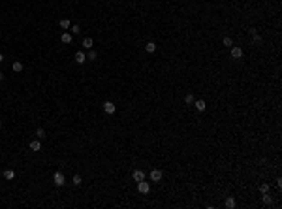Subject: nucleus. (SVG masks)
Here are the masks:
<instances>
[{"label": "nucleus", "instance_id": "obj_25", "mask_svg": "<svg viewBox=\"0 0 282 209\" xmlns=\"http://www.w3.org/2000/svg\"><path fill=\"white\" fill-rule=\"evenodd\" d=\"M269 189H271V186H269V183H263V185H260V192H262V194H263V192H269Z\"/></svg>", "mask_w": 282, "mask_h": 209}, {"label": "nucleus", "instance_id": "obj_20", "mask_svg": "<svg viewBox=\"0 0 282 209\" xmlns=\"http://www.w3.org/2000/svg\"><path fill=\"white\" fill-rule=\"evenodd\" d=\"M226 207H228V209H233V207H235V200L231 198V196L226 198Z\"/></svg>", "mask_w": 282, "mask_h": 209}, {"label": "nucleus", "instance_id": "obj_18", "mask_svg": "<svg viewBox=\"0 0 282 209\" xmlns=\"http://www.w3.org/2000/svg\"><path fill=\"white\" fill-rule=\"evenodd\" d=\"M60 29H64V30H68L70 26H72V23H70V19H60Z\"/></svg>", "mask_w": 282, "mask_h": 209}, {"label": "nucleus", "instance_id": "obj_29", "mask_svg": "<svg viewBox=\"0 0 282 209\" xmlns=\"http://www.w3.org/2000/svg\"><path fill=\"white\" fill-rule=\"evenodd\" d=\"M0 128H2V121H0Z\"/></svg>", "mask_w": 282, "mask_h": 209}, {"label": "nucleus", "instance_id": "obj_27", "mask_svg": "<svg viewBox=\"0 0 282 209\" xmlns=\"http://www.w3.org/2000/svg\"><path fill=\"white\" fill-rule=\"evenodd\" d=\"M0 62H4V55L2 53H0Z\"/></svg>", "mask_w": 282, "mask_h": 209}, {"label": "nucleus", "instance_id": "obj_6", "mask_svg": "<svg viewBox=\"0 0 282 209\" xmlns=\"http://www.w3.org/2000/svg\"><path fill=\"white\" fill-rule=\"evenodd\" d=\"M104 111L107 115H113L117 111V108H115V104H113V102H104Z\"/></svg>", "mask_w": 282, "mask_h": 209}, {"label": "nucleus", "instance_id": "obj_16", "mask_svg": "<svg viewBox=\"0 0 282 209\" xmlns=\"http://www.w3.org/2000/svg\"><path fill=\"white\" fill-rule=\"evenodd\" d=\"M4 179H6V181L15 179V171H13V170H6V171H4Z\"/></svg>", "mask_w": 282, "mask_h": 209}, {"label": "nucleus", "instance_id": "obj_13", "mask_svg": "<svg viewBox=\"0 0 282 209\" xmlns=\"http://www.w3.org/2000/svg\"><path fill=\"white\" fill-rule=\"evenodd\" d=\"M11 70H13V72H15V74L23 72V62H21V60H15V62H13V64H11Z\"/></svg>", "mask_w": 282, "mask_h": 209}, {"label": "nucleus", "instance_id": "obj_21", "mask_svg": "<svg viewBox=\"0 0 282 209\" xmlns=\"http://www.w3.org/2000/svg\"><path fill=\"white\" fill-rule=\"evenodd\" d=\"M72 183H74V186H79V185L83 183V179H81V175H74V179H72Z\"/></svg>", "mask_w": 282, "mask_h": 209}, {"label": "nucleus", "instance_id": "obj_4", "mask_svg": "<svg viewBox=\"0 0 282 209\" xmlns=\"http://www.w3.org/2000/svg\"><path fill=\"white\" fill-rule=\"evenodd\" d=\"M53 183H55L56 186H62V185L66 183V179H64V175H62L60 171H56L55 175H53Z\"/></svg>", "mask_w": 282, "mask_h": 209}, {"label": "nucleus", "instance_id": "obj_11", "mask_svg": "<svg viewBox=\"0 0 282 209\" xmlns=\"http://www.w3.org/2000/svg\"><path fill=\"white\" fill-rule=\"evenodd\" d=\"M192 106H196V109L197 111H205L207 109V104H205V100H196Z\"/></svg>", "mask_w": 282, "mask_h": 209}, {"label": "nucleus", "instance_id": "obj_9", "mask_svg": "<svg viewBox=\"0 0 282 209\" xmlns=\"http://www.w3.org/2000/svg\"><path fill=\"white\" fill-rule=\"evenodd\" d=\"M28 147H30V151H34V153H38V151L41 149V141H40V139H32V141L28 143Z\"/></svg>", "mask_w": 282, "mask_h": 209}, {"label": "nucleus", "instance_id": "obj_3", "mask_svg": "<svg viewBox=\"0 0 282 209\" xmlns=\"http://www.w3.org/2000/svg\"><path fill=\"white\" fill-rule=\"evenodd\" d=\"M162 177H164L162 170H151V181H154V183H160Z\"/></svg>", "mask_w": 282, "mask_h": 209}, {"label": "nucleus", "instance_id": "obj_15", "mask_svg": "<svg viewBox=\"0 0 282 209\" xmlns=\"http://www.w3.org/2000/svg\"><path fill=\"white\" fill-rule=\"evenodd\" d=\"M92 45H94L92 38H85L83 40V47H85V49H92Z\"/></svg>", "mask_w": 282, "mask_h": 209}, {"label": "nucleus", "instance_id": "obj_2", "mask_svg": "<svg viewBox=\"0 0 282 209\" xmlns=\"http://www.w3.org/2000/svg\"><path fill=\"white\" fill-rule=\"evenodd\" d=\"M137 190H139L141 194H147V192L151 190V185H149V181H145V179H143V181H139V183H137Z\"/></svg>", "mask_w": 282, "mask_h": 209}, {"label": "nucleus", "instance_id": "obj_14", "mask_svg": "<svg viewBox=\"0 0 282 209\" xmlns=\"http://www.w3.org/2000/svg\"><path fill=\"white\" fill-rule=\"evenodd\" d=\"M194 102H196V96H194L192 92H188V94L184 96V104H186V106H192Z\"/></svg>", "mask_w": 282, "mask_h": 209}, {"label": "nucleus", "instance_id": "obj_19", "mask_svg": "<svg viewBox=\"0 0 282 209\" xmlns=\"http://www.w3.org/2000/svg\"><path fill=\"white\" fill-rule=\"evenodd\" d=\"M98 59V53L94 51V49H88V53H87V60H96Z\"/></svg>", "mask_w": 282, "mask_h": 209}, {"label": "nucleus", "instance_id": "obj_5", "mask_svg": "<svg viewBox=\"0 0 282 209\" xmlns=\"http://www.w3.org/2000/svg\"><path fill=\"white\" fill-rule=\"evenodd\" d=\"M250 36H252V41H254L256 45H262V44H263V40H262V36L258 34L256 29H250Z\"/></svg>", "mask_w": 282, "mask_h": 209}, {"label": "nucleus", "instance_id": "obj_23", "mask_svg": "<svg viewBox=\"0 0 282 209\" xmlns=\"http://www.w3.org/2000/svg\"><path fill=\"white\" fill-rule=\"evenodd\" d=\"M70 30H72V36H74V34L77 36V34L81 32V26H79V25H74V26H70Z\"/></svg>", "mask_w": 282, "mask_h": 209}, {"label": "nucleus", "instance_id": "obj_28", "mask_svg": "<svg viewBox=\"0 0 282 209\" xmlns=\"http://www.w3.org/2000/svg\"><path fill=\"white\" fill-rule=\"evenodd\" d=\"M2 79H4V74H2V72H0V81H2Z\"/></svg>", "mask_w": 282, "mask_h": 209}, {"label": "nucleus", "instance_id": "obj_1", "mask_svg": "<svg viewBox=\"0 0 282 209\" xmlns=\"http://www.w3.org/2000/svg\"><path fill=\"white\" fill-rule=\"evenodd\" d=\"M230 55H231V59H235V60H239V59H243V55H244V51L241 49V47H237V45H231V51H230Z\"/></svg>", "mask_w": 282, "mask_h": 209}, {"label": "nucleus", "instance_id": "obj_17", "mask_svg": "<svg viewBox=\"0 0 282 209\" xmlns=\"http://www.w3.org/2000/svg\"><path fill=\"white\" fill-rule=\"evenodd\" d=\"M145 51L147 53H154V51H156V44H154V41H149V44L145 45Z\"/></svg>", "mask_w": 282, "mask_h": 209}, {"label": "nucleus", "instance_id": "obj_26", "mask_svg": "<svg viewBox=\"0 0 282 209\" xmlns=\"http://www.w3.org/2000/svg\"><path fill=\"white\" fill-rule=\"evenodd\" d=\"M277 186H278V189H282V179H280V177H277Z\"/></svg>", "mask_w": 282, "mask_h": 209}, {"label": "nucleus", "instance_id": "obj_24", "mask_svg": "<svg viewBox=\"0 0 282 209\" xmlns=\"http://www.w3.org/2000/svg\"><path fill=\"white\" fill-rule=\"evenodd\" d=\"M222 44H224V45H226V47H231V45H233V40H231V38H230V36H226V38H224V40H222Z\"/></svg>", "mask_w": 282, "mask_h": 209}, {"label": "nucleus", "instance_id": "obj_8", "mask_svg": "<svg viewBox=\"0 0 282 209\" xmlns=\"http://www.w3.org/2000/svg\"><path fill=\"white\" fill-rule=\"evenodd\" d=\"M85 62H87V55L83 51H77L75 53V64H85Z\"/></svg>", "mask_w": 282, "mask_h": 209}, {"label": "nucleus", "instance_id": "obj_22", "mask_svg": "<svg viewBox=\"0 0 282 209\" xmlns=\"http://www.w3.org/2000/svg\"><path fill=\"white\" fill-rule=\"evenodd\" d=\"M36 138L38 139H44L45 138V130L44 128H36Z\"/></svg>", "mask_w": 282, "mask_h": 209}, {"label": "nucleus", "instance_id": "obj_12", "mask_svg": "<svg viewBox=\"0 0 282 209\" xmlns=\"http://www.w3.org/2000/svg\"><path fill=\"white\" fill-rule=\"evenodd\" d=\"M60 40H62V44H72V40H74V36H72V32H62V36H60Z\"/></svg>", "mask_w": 282, "mask_h": 209}, {"label": "nucleus", "instance_id": "obj_10", "mask_svg": "<svg viewBox=\"0 0 282 209\" xmlns=\"http://www.w3.org/2000/svg\"><path fill=\"white\" fill-rule=\"evenodd\" d=\"M262 201H263L265 205H273V204H274V200H273V196H271L269 192H263V194H262Z\"/></svg>", "mask_w": 282, "mask_h": 209}, {"label": "nucleus", "instance_id": "obj_7", "mask_svg": "<svg viewBox=\"0 0 282 209\" xmlns=\"http://www.w3.org/2000/svg\"><path fill=\"white\" fill-rule=\"evenodd\" d=\"M132 177H134V181H136V183H139V181L145 179V171H143V170H134Z\"/></svg>", "mask_w": 282, "mask_h": 209}]
</instances>
